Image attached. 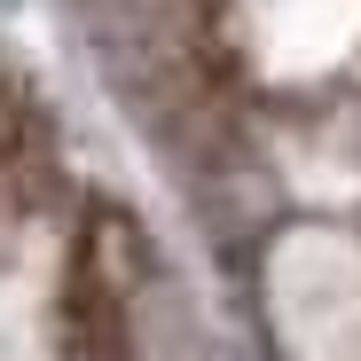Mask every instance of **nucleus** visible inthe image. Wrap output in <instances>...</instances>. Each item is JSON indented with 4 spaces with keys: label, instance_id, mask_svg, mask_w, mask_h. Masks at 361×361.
<instances>
[{
    "label": "nucleus",
    "instance_id": "nucleus-1",
    "mask_svg": "<svg viewBox=\"0 0 361 361\" xmlns=\"http://www.w3.org/2000/svg\"><path fill=\"white\" fill-rule=\"evenodd\" d=\"M39 180H47V149H39V118L32 102L0 79V220L24 212L39 197Z\"/></svg>",
    "mask_w": 361,
    "mask_h": 361
}]
</instances>
